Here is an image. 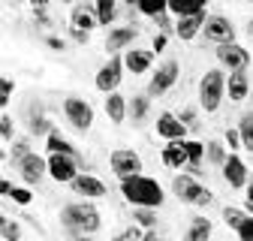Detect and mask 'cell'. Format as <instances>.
<instances>
[{
  "label": "cell",
  "mask_w": 253,
  "mask_h": 241,
  "mask_svg": "<svg viewBox=\"0 0 253 241\" xmlns=\"http://www.w3.org/2000/svg\"><path fill=\"white\" fill-rule=\"evenodd\" d=\"M184 151H187V160H190L187 172L199 178V175H202V163L208 160V157H205V142H196V139H184Z\"/></svg>",
  "instance_id": "7402d4cb"
},
{
  "label": "cell",
  "mask_w": 253,
  "mask_h": 241,
  "mask_svg": "<svg viewBox=\"0 0 253 241\" xmlns=\"http://www.w3.org/2000/svg\"><path fill=\"white\" fill-rule=\"evenodd\" d=\"M202 34H205V40L214 42V45H229V42H235V24H232L226 15H217V12H214V15H208Z\"/></svg>",
  "instance_id": "8fae6325"
},
{
  "label": "cell",
  "mask_w": 253,
  "mask_h": 241,
  "mask_svg": "<svg viewBox=\"0 0 253 241\" xmlns=\"http://www.w3.org/2000/svg\"><path fill=\"white\" fill-rule=\"evenodd\" d=\"M45 45H48L51 51H63V48H67V42H63L60 37H45Z\"/></svg>",
  "instance_id": "7dc6e473"
},
{
  "label": "cell",
  "mask_w": 253,
  "mask_h": 241,
  "mask_svg": "<svg viewBox=\"0 0 253 241\" xmlns=\"http://www.w3.org/2000/svg\"><path fill=\"white\" fill-rule=\"evenodd\" d=\"M70 187H73V193H79L82 199H103V196L109 193L103 181H100L97 175H87V172H82Z\"/></svg>",
  "instance_id": "ac0fdd59"
},
{
  "label": "cell",
  "mask_w": 253,
  "mask_h": 241,
  "mask_svg": "<svg viewBox=\"0 0 253 241\" xmlns=\"http://www.w3.org/2000/svg\"><path fill=\"white\" fill-rule=\"evenodd\" d=\"M0 139H3V145H12L15 142V124H12V115L9 112L0 115Z\"/></svg>",
  "instance_id": "d590c367"
},
{
  "label": "cell",
  "mask_w": 253,
  "mask_h": 241,
  "mask_svg": "<svg viewBox=\"0 0 253 241\" xmlns=\"http://www.w3.org/2000/svg\"><path fill=\"white\" fill-rule=\"evenodd\" d=\"M166 45H169V34H160V30H157V37H154V42H151L154 54H160V51H166Z\"/></svg>",
  "instance_id": "f6af8a7d"
},
{
  "label": "cell",
  "mask_w": 253,
  "mask_h": 241,
  "mask_svg": "<svg viewBox=\"0 0 253 241\" xmlns=\"http://www.w3.org/2000/svg\"><path fill=\"white\" fill-rule=\"evenodd\" d=\"M121 196L130 202L133 208H160L166 202V193L160 187V181L148 178V175L121 178Z\"/></svg>",
  "instance_id": "7a4b0ae2"
},
{
  "label": "cell",
  "mask_w": 253,
  "mask_h": 241,
  "mask_svg": "<svg viewBox=\"0 0 253 241\" xmlns=\"http://www.w3.org/2000/svg\"><path fill=\"white\" fill-rule=\"evenodd\" d=\"M172 18H175L172 12H163V15H157V18H154L157 30H160V34H175V21H172Z\"/></svg>",
  "instance_id": "b9f144b4"
},
{
  "label": "cell",
  "mask_w": 253,
  "mask_h": 241,
  "mask_svg": "<svg viewBox=\"0 0 253 241\" xmlns=\"http://www.w3.org/2000/svg\"><path fill=\"white\" fill-rule=\"evenodd\" d=\"M18 172H21V181L24 184H40V181L48 175V157H40L37 151L27 154L21 163H18Z\"/></svg>",
  "instance_id": "5bb4252c"
},
{
  "label": "cell",
  "mask_w": 253,
  "mask_h": 241,
  "mask_svg": "<svg viewBox=\"0 0 253 241\" xmlns=\"http://www.w3.org/2000/svg\"><path fill=\"white\" fill-rule=\"evenodd\" d=\"M109 169L118 178H130V175H142V157L133 148H115L109 154Z\"/></svg>",
  "instance_id": "ba28073f"
},
{
  "label": "cell",
  "mask_w": 253,
  "mask_h": 241,
  "mask_svg": "<svg viewBox=\"0 0 253 241\" xmlns=\"http://www.w3.org/2000/svg\"><path fill=\"white\" fill-rule=\"evenodd\" d=\"M250 34H253V21H250Z\"/></svg>",
  "instance_id": "6f0895ef"
},
{
  "label": "cell",
  "mask_w": 253,
  "mask_h": 241,
  "mask_svg": "<svg viewBox=\"0 0 253 241\" xmlns=\"http://www.w3.org/2000/svg\"><path fill=\"white\" fill-rule=\"evenodd\" d=\"M70 27H79V30H87V34H90L93 27H100L97 9H93L90 3H84V0H82V3H76L73 12H70Z\"/></svg>",
  "instance_id": "d6986e66"
},
{
  "label": "cell",
  "mask_w": 253,
  "mask_h": 241,
  "mask_svg": "<svg viewBox=\"0 0 253 241\" xmlns=\"http://www.w3.org/2000/svg\"><path fill=\"white\" fill-rule=\"evenodd\" d=\"M27 154H34V151H30V139H15V142H12V151L6 154V160H12V163L18 166Z\"/></svg>",
  "instance_id": "836d02e7"
},
{
  "label": "cell",
  "mask_w": 253,
  "mask_h": 241,
  "mask_svg": "<svg viewBox=\"0 0 253 241\" xmlns=\"http://www.w3.org/2000/svg\"><path fill=\"white\" fill-rule=\"evenodd\" d=\"M93 9H97L100 27H109L118 21V0H93Z\"/></svg>",
  "instance_id": "4316f807"
},
{
  "label": "cell",
  "mask_w": 253,
  "mask_h": 241,
  "mask_svg": "<svg viewBox=\"0 0 253 241\" xmlns=\"http://www.w3.org/2000/svg\"><path fill=\"white\" fill-rule=\"evenodd\" d=\"M124 67L133 76H145L154 67V48H126L124 51Z\"/></svg>",
  "instance_id": "2e32d148"
},
{
  "label": "cell",
  "mask_w": 253,
  "mask_h": 241,
  "mask_svg": "<svg viewBox=\"0 0 253 241\" xmlns=\"http://www.w3.org/2000/svg\"><path fill=\"white\" fill-rule=\"evenodd\" d=\"M63 118L70 120L73 130L84 133L93 124V106L87 100H82V97H67V100H63Z\"/></svg>",
  "instance_id": "8992f818"
},
{
  "label": "cell",
  "mask_w": 253,
  "mask_h": 241,
  "mask_svg": "<svg viewBox=\"0 0 253 241\" xmlns=\"http://www.w3.org/2000/svg\"><path fill=\"white\" fill-rule=\"evenodd\" d=\"M235 232H238V241H253V217H247Z\"/></svg>",
  "instance_id": "ee69618b"
},
{
  "label": "cell",
  "mask_w": 253,
  "mask_h": 241,
  "mask_svg": "<svg viewBox=\"0 0 253 241\" xmlns=\"http://www.w3.org/2000/svg\"><path fill=\"white\" fill-rule=\"evenodd\" d=\"M244 190H247V193H244V196H247V202H250V205H253V181H250V184H247V187H244Z\"/></svg>",
  "instance_id": "f5cc1de1"
},
{
  "label": "cell",
  "mask_w": 253,
  "mask_h": 241,
  "mask_svg": "<svg viewBox=\"0 0 253 241\" xmlns=\"http://www.w3.org/2000/svg\"><path fill=\"white\" fill-rule=\"evenodd\" d=\"M79 157L70 154H48V178L57 181V184H73L79 178Z\"/></svg>",
  "instance_id": "9c48e42d"
},
{
  "label": "cell",
  "mask_w": 253,
  "mask_h": 241,
  "mask_svg": "<svg viewBox=\"0 0 253 241\" xmlns=\"http://www.w3.org/2000/svg\"><path fill=\"white\" fill-rule=\"evenodd\" d=\"M70 241H93L90 235H82V238H70Z\"/></svg>",
  "instance_id": "11a10c76"
},
{
  "label": "cell",
  "mask_w": 253,
  "mask_h": 241,
  "mask_svg": "<svg viewBox=\"0 0 253 241\" xmlns=\"http://www.w3.org/2000/svg\"><path fill=\"white\" fill-rule=\"evenodd\" d=\"M223 181L232 187V190H244L250 184V172H247V163L238 157V154H229V160L223 163Z\"/></svg>",
  "instance_id": "9a60e30c"
},
{
  "label": "cell",
  "mask_w": 253,
  "mask_h": 241,
  "mask_svg": "<svg viewBox=\"0 0 253 241\" xmlns=\"http://www.w3.org/2000/svg\"><path fill=\"white\" fill-rule=\"evenodd\" d=\"M238 133H241V142H244V151L253 154V112H244L241 120H238Z\"/></svg>",
  "instance_id": "4dcf8cb0"
},
{
  "label": "cell",
  "mask_w": 253,
  "mask_h": 241,
  "mask_svg": "<svg viewBox=\"0 0 253 241\" xmlns=\"http://www.w3.org/2000/svg\"><path fill=\"white\" fill-rule=\"evenodd\" d=\"M139 40V30L133 24H121V27H112L106 34V51L109 54H121L126 48H133V42Z\"/></svg>",
  "instance_id": "7c38bea8"
},
{
  "label": "cell",
  "mask_w": 253,
  "mask_h": 241,
  "mask_svg": "<svg viewBox=\"0 0 253 241\" xmlns=\"http://www.w3.org/2000/svg\"><path fill=\"white\" fill-rule=\"evenodd\" d=\"M208 21V12H196V15H184V18H175V37L181 42H190L202 34V27Z\"/></svg>",
  "instance_id": "e0dca14e"
},
{
  "label": "cell",
  "mask_w": 253,
  "mask_h": 241,
  "mask_svg": "<svg viewBox=\"0 0 253 241\" xmlns=\"http://www.w3.org/2000/svg\"><path fill=\"white\" fill-rule=\"evenodd\" d=\"M178 118H181V124H184L187 130H193V133L199 130V112H196V109H181Z\"/></svg>",
  "instance_id": "f35d334b"
},
{
  "label": "cell",
  "mask_w": 253,
  "mask_h": 241,
  "mask_svg": "<svg viewBox=\"0 0 253 241\" xmlns=\"http://www.w3.org/2000/svg\"><path fill=\"white\" fill-rule=\"evenodd\" d=\"M214 57H217V64L229 70V73H238V70H247L250 67V51L238 42H229V45H217L214 48Z\"/></svg>",
  "instance_id": "30bf717a"
},
{
  "label": "cell",
  "mask_w": 253,
  "mask_h": 241,
  "mask_svg": "<svg viewBox=\"0 0 253 241\" xmlns=\"http://www.w3.org/2000/svg\"><path fill=\"white\" fill-rule=\"evenodd\" d=\"M133 223L142 226L145 232L157 226V208H133Z\"/></svg>",
  "instance_id": "1f68e13d"
},
{
  "label": "cell",
  "mask_w": 253,
  "mask_h": 241,
  "mask_svg": "<svg viewBox=\"0 0 253 241\" xmlns=\"http://www.w3.org/2000/svg\"><path fill=\"white\" fill-rule=\"evenodd\" d=\"M12 90H15V81L9 79V76H3L0 79V106H9V100H12Z\"/></svg>",
  "instance_id": "ab89813d"
},
{
  "label": "cell",
  "mask_w": 253,
  "mask_h": 241,
  "mask_svg": "<svg viewBox=\"0 0 253 241\" xmlns=\"http://www.w3.org/2000/svg\"><path fill=\"white\" fill-rule=\"evenodd\" d=\"M172 193L184 202V205H196V208H208L214 202V193L199 184V178L196 175H190V172H181L172 178Z\"/></svg>",
  "instance_id": "3957f363"
},
{
  "label": "cell",
  "mask_w": 253,
  "mask_h": 241,
  "mask_svg": "<svg viewBox=\"0 0 253 241\" xmlns=\"http://www.w3.org/2000/svg\"><path fill=\"white\" fill-rule=\"evenodd\" d=\"M226 100V73L223 70H205L199 79V106L211 115L220 109V103Z\"/></svg>",
  "instance_id": "277c9868"
},
{
  "label": "cell",
  "mask_w": 253,
  "mask_h": 241,
  "mask_svg": "<svg viewBox=\"0 0 253 241\" xmlns=\"http://www.w3.org/2000/svg\"><path fill=\"white\" fill-rule=\"evenodd\" d=\"M142 238H145L142 226H136V223H133V226H126L124 232H118V235H115L112 241H142Z\"/></svg>",
  "instance_id": "60d3db41"
},
{
  "label": "cell",
  "mask_w": 253,
  "mask_h": 241,
  "mask_svg": "<svg viewBox=\"0 0 253 241\" xmlns=\"http://www.w3.org/2000/svg\"><path fill=\"white\" fill-rule=\"evenodd\" d=\"M60 3H82V0H60Z\"/></svg>",
  "instance_id": "9f6ffc18"
},
{
  "label": "cell",
  "mask_w": 253,
  "mask_h": 241,
  "mask_svg": "<svg viewBox=\"0 0 253 241\" xmlns=\"http://www.w3.org/2000/svg\"><path fill=\"white\" fill-rule=\"evenodd\" d=\"M250 94V79H247V70H238V73H229L226 79V97L232 103H244Z\"/></svg>",
  "instance_id": "ffe728a7"
},
{
  "label": "cell",
  "mask_w": 253,
  "mask_h": 241,
  "mask_svg": "<svg viewBox=\"0 0 253 241\" xmlns=\"http://www.w3.org/2000/svg\"><path fill=\"white\" fill-rule=\"evenodd\" d=\"M34 21H37L40 27H48V24H51V18H48L45 9H34Z\"/></svg>",
  "instance_id": "c3c4849f"
},
{
  "label": "cell",
  "mask_w": 253,
  "mask_h": 241,
  "mask_svg": "<svg viewBox=\"0 0 253 241\" xmlns=\"http://www.w3.org/2000/svg\"><path fill=\"white\" fill-rule=\"evenodd\" d=\"M27 130H30V136H48L54 127H51V120H48V118L34 115V118H30V124H27Z\"/></svg>",
  "instance_id": "e575fe53"
},
{
  "label": "cell",
  "mask_w": 253,
  "mask_h": 241,
  "mask_svg": "<svg viewBox=\"0 0 253 241\" xmlns=\"http://www.w3.org/2000/svg\"><path fill=\"white\" fill-rule=\"evenodd\" d=\"M51 0H30V9H48Z\"/></svg>",
  "instance_id": "f907efd6"
},
{
  "label": "cell",
  "mask_w": 253,
  "mask_h": 241,
  "mask_svg": "<svg viewBox=\"0 0 253 241\" xmlns=\"http://www.w3.org/2000/svg\"><path fill=\"white\" fill-rule=\"evenodd\" d=\"M223 142H226V148H229V154H235V151H241V148H244L238 127H226V133H223Z\"/></svg>",
  "instance_id": "74e56055"
},
{
  "label": "cell",
  "mask_w": 253,
  "mask_h": 241,
  "mask_svg": "<svg viewBox=\"0 0 253 241\" xmlns=\"http://www.w3.org/2000/svg\"><path fill=\"white\" fill-rule=\"evenodd\" d=\"M70 40H73V42H79V45H87L90 34H87V30H79V27H70Z\"/></svg>",
  "instance_id": "bcb514c9"
},
{
  "label": "cell",
  "mask_w": 253,
  "mask_h": 241,
  "mask_svg": "<svg viewBox=\"0 0 253 241\" xmlns=\"http://www.w3.org/2000/svg\"><path fill=\"white\" fill-rule=\"evenodd\" d=\"M148 112H151V97L148 94H136L130 100V118L136 120V124H142V120L148 118Z\"/></svg>",
  "instance_id": "f1b7e54d"
},
{
  "label": "cell",
  "mask_w": 253,
  "mask_h": 241,
  "mask_svg": "<svg viewBox=\"0 0 253 241\" xmlns=\"http://www.w3.org/2000/svg\"><path fill=\"white\" fill-rule=\"evenodd\" d=\"M124 3L130 6V9H136V6H139V0H124Z\"/></svg>",
  "instance_id": "db71d44e"
},
{
  "label": "cell",
  "mask_w": 253,
  "mask_h": 241,
  "mask_svg": "<svg viewBox=\"0 0 253 241\" xmlns=\"http://www.w3.org/2000/svg\"><path fill=\"white\" fill-rule=\"evenodd\" d=\"M0 235H3V241H21V226L9 217L0 220Z\"/></svg>",
  "instance_id": "8d00e7d4"
},
{
  "label": "cell",
  "mask_w": 253,
  "mask_h": 241,
  "mask_svg": "<svg viewBox=\"0 0 253 241\" xmlns=\"http://www.w3.org/2000/svg\"><path fill=\"white\" fill-rule=\"evenodd\" d=\"M124 73H126V67H124V54H109V60L97 70V79H93V84H97L100 94L109 97V94H115V90L121 87Z\"/></svg>",
  "instance_id": "5b68a950"
},
{
  "label": "cell",
  "mask_w": 253,
  "mask_h": 241,
  "mask_svg": "<svg viewBox=\"0 0 253 241\" xmlns=\"http://www.w3.org/2000/svg\"><path fill=\"white\" fill-rule=\"evenodd\" d=\"M136 12H142V15H148V18H157V15L169 12V0H139Z\"/></svg>",
  "instance_id": "f546056e"
},
{
  "label": "cell",
  "mask_w": 253,
  "mask_h": 241,
  "mask_svg": "<svg viewBox=\"0 0 253 241\" xmlns=\"http://www.w3.org/2000/svg\"><path fill=\"white\" fill-rule=\"evenodd\" d=\"M187 127L181 124V118L175 112H160L157 115V136L166 139V142H184L187 139Z\"/></svg>",
  "instance_id": "4fadbf2b"
},
{
  "label": "cell",
  "mask_w": 253,
  "mask_h": 241,
  "mask_svg": "<svg viewBox=\"0 0 253 241\" xmlns=\"http://www.w3.org/2000/svg\"><path fill=\"white\" fill-rule=\"evenodd\" d=\"M106 115H109V120L112 124H124L126 118H130V100H126L124 94H109L106 97Z\"/></svg>",
  "instance_id": "44dd1931"
},
{
  "label": "cell",
  "mask_w": 253,
  "mask_h": 241,
  "mask_svg": "<svg viewBox=\"0 0 253 241\" xmlns=\"http://www.w3.org/2000/svg\"><path fill=\"white\" fill-rule=\"evenodd\" d=\"M60 226L70 232V238H82V235H93L100 226H103V217L100 211L90 205V199H82V202H70L60 208Z\"/></svg>",
  "instance_id": "6da1fadb"
},
{
  "label": "cell",
  "mask_w": 253,
  "mask_h": 241,
  "mask_svg": "<svg viewBox=\"0 0 253 241\" xmlns=\"http://www.w3.org/2000/svg\"><path fill=\"white\" fill-rule=\"evenodd\" d=\"M9 199H12L15 205H30V202H34V193H30L27 187H12Z\"/></svg>",
  "instance_id": "7bdbcfd3"
},
{
  "label": "cell",
  "mask_w": 253,
  "mask_h": 241,
  "mask_svg": "<svg viewBox=\"0 0 253 241\" xmlns=\"http://www.w3.org/2000/svg\"><path fill=\"white\" fill-rule=\"evenodd\" d=\"M211 232H214L211 217H193L184 232V241H211Z\"/></svg>",
  "instance_id": "cb8c5ba5"
},
{
  "label": "cell",
  "mask_w": 253,
  "mask_h": 241,
  "mask_svg": "<svg viewBox=\"0 0 253 241\" xmlns=\"http://www.w3.org/2000/svg\"><path fill=\"white\" fill-rule=\"evenodd\" d=\"M0 193H3V196L9 199V193H12V184H9V178H3V181H0Z\"/></svg>",
  "instance_id": "681fc988"
},
{
  "label": "cell",
  "mask_w": 253,
  "mask_h": 241,
  "mask_svg": "<svg viewBox=\"0 0 253 241\" xmlns=\"http://www.w3.org/2000/svg\"><path fill=\"white\" fill-rule=\"evenodd\" d=\"M45 148H48V154H70V157H79L76 145H70V139L60 136L57 130H51V133L45 136Z\"/></svg>",
  "instance_id": "484cf974"
},
{
  "label": "cell",
  "mask_w": 253,
  "mask_h": 241,
  "mask_svg": "<svg viewBox=\"0 0 253 241\" xmlns=\"http://www.w3.org/2000/svg\"><path fill=\"white\" fill-rule=\"evenodd\" d=\"M220 217H223V223H226L229 229H238V226H241V223H244L250 214H247V211H241V208H235V205H226Z\"/></svg>",
  "instance_id": "d6a6232c"
},
{
  "label": "cell",
  "mask_w": 253,
  "mask_h": 241,
  "mask_svg": "<svg viewBox=\"0 0 253 241\" xmlns=\"http://www.w3.org/2000/svg\"><path fill=\"white\" fill-rule=\"evenodd\" d=\"M160 160H163L169 169H187V166H190L187 151H184V142H169V145H163Z\"/></svg>",
  "instance_id": "603a6c76"
},
{
  "label": "cell",
  "mask_w": 253,
  "mask_h": 241,
  "mask_svg": "<svg viewBox=\"0 0 253 241\" xmlns=\"http://www.w3.org/2000/svg\"><path fill=\"white\" fill-rule=\"evenodd\" d=\"M178 73H181L178 60H166V64H160V67H157V73L151 76L145 94L148 97H163V94H169V90L175 87V81H178Z\"/></svg>",
  "instance_id": "52a82bcc"
},
{
  "label": "cell",
  "mask_w": 253,
  "mask_h": 241,
  "mask_svg": "<svg viewBox=\"0 0 253 241\" xmlns=\"http://www.w3.org/2000/svg\"><path fill=\"white\" fill-rule=\"evenodd\" d=\"M205 6H208V0H169V12H172L175 18L205 12Z\"/></svg>",
  "instance_id": "d4e9b609"
},
{
  "label": "cell",
  "mask_w": 253,
  "mask_h": 241,
  "mask_svg": "<svg viewBox=\"0 0 253 241\" xmlns=\"http://www.w3.org/2000/svg\"><path fill=\"white\" fill-rule=\"evenodd\" d=\"M142 241H163V238H160V235H157V232H154V229H148V232H145V238H142Z\"/></svg>",
  "instance_id": "816d5d0a"
},
{
  "label": "cell",
  "mask_w": 253,
  "mask_h": 241,
  "mask_svg": "<svg viewBox=\"0 0 253 241\" xmlns=\"http://www.w3.org/2000/svg\"><path fill=\"white\" fill-rule=\"evenodd\" d=\"M205 157H208V163H214V166H220V169H223V163L229 160L226 142H220V139H211V142H205Z\"/></svg>",
  "instance_id": "83f0119b"
}]
</instances>
